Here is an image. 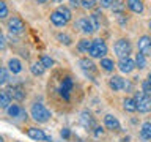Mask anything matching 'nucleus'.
<instances>
[{
    "label": "nucleus",
    "instance_id": "1",
    "mask_svg": "<svg viewBox=\"0 0 151 142\" xmlns=\"http://www.w3.org/2000/svg\"><path fill=\"white\" fill-rule=\"evenodd\" d=\"M30 115L38 123H47L52 118V112L41 103H33L30 109Z\"/></svg>",
    "mask_w": 151,
    "mask_h": 142
},
{
    "label": "nucleus",
    "instance_id": "2",
    "mask_svg": "<svg viewBox=\"0 0 151 142\" xmlns=\"http://www.w3.org/2000/svg\"><path fill=\"white\" fill-rule=\"evenodd\" d=\"M113 52L116 54L118 59H126L129 57V54L132 52V44L127 38H120V40L115 41L113 44Z\"/></svg>",
    "mask_w": 151,
    "mask_h": 142
},
{
    "label": "nucleus",
    "instance_id": "3",
    "mask_svg": "<svg viewBox=\"0 0 151 142\" xmlns=\"http://www.w3.org/2000/svg\"><path fill=\"white\" fill-rule=\"evenodd\" d=\"M106 54H107V44H106V41L101 40V38L93 40L91 47H90V51H88V55L91 57V59H104Z\"/></svg>",
    "mask_w": 151,
    "mask_h": 142
},
{
    "label": "nucleus",
    "instance_id": "4",
    "mask_svg": "<svg viewBox=\"0 0 151 142\" xmlns=\"http://www.w3.org/2000/svg\"><path fill=\"white\" fill-rule=\"evenodd\" d=\"M134 99L137 103V111L139 112H148L151 111V95H146L145 92H135L134 93Z\"/></svg>",
    "mask_w": 151,
    "mask_h": 142
},
{
    "label": "nucleus",
    "instance_id": "5",
    "mask_svg": "<svg viewBox=\"0 0 151 142\" xmlns=\"http://www.w3.org/2000/svg\"><path fill=\"white\" fill-rule=\"evenodd\" d=\"M74 88V80L71 76H65L63 80H61V84H60V87H58V93H60V96L65 99V101H69V98H71V90Z\"/></svg>",
    "mask_w": 151,
    "mask_h": 142
},
{
    "label": "nucleus",
    "instance_id": "6",
    "mask_svg": "<svg viewBox=\"0 0 151 142\" xmlns=\"http://www.w3.org/2000/svg\"><path fill=\"white\" fill-rule=\"evenodd\" d=\"M6 28L9 30V33H13V35H19V33H22L25 30V22H24L19 16H13V17L8 19Z\"/></svg>",
    "mask_w": 151,
    "mask_h": 142
},
{
    "label": "nucleus",
    "instance_id": "7",
    "mask_svg": "<svg viewBox=\"0 0 151 142\" xmlns=\"http://www.w3.org/2000/svg\"><path fill=\"white\" fill-rule=\"evenodd\" d=\"M27 136L33 141H38V142H52V137L47 136L42 130H40V128H28Z\"/></svg>",
    "mask_w": 151,
    "mask_h": 142
},
{
    "label": "nucleus",
    "instance_id": "8",
    "mask_svg": "<svg viewBox=\"0 0 151 142\" xmlns=\"http://www.w3.org/2000/svg\"><path fill=\"white\" fill-rule=\"evenodd\" d=\"M137 47H139V52H142L145 57H150L151 55V36L150 35H142L139 38Z\"/></svg>",
    "mask_w": 151,
    "mask_h": 142
},
{
    "label": "nucleus",
    "instance_id": "9",
    "mask_svg": "<svg viewBox=\"0 0 151 142\" xmlns=\"http://www.w3.org/2000/svg\"><path fill=\"white\" fill-rule=\"evenodd\" d=\"M135 68H137L135 60H132L131 57L120 59V62H118V70H120L123 74H129V73H132V71H134Z\"/></svg>",
    "mask_w": 151,
    "mask_h": 142
},
{
    "label": "nucleus",
    "instance_id": "10",
    "mask_svg": "<svg viewBox=\"0 0 151 142\" xmlns=\"http://www.w3.org/2000/svg\"><path fill=\"white\" fill-rule=\"evenodd\" d=\"M74 27H77L82 33H85V35H91L93 32H96V30H94V27H93V24H91V21H90V17L79 19V21L74 24Z\"/></svg>",
    "mask_w": 151,
    "mask_h": 142
},
{
    "label": "nucleus",
    "instance_id": "11",
    "mask_svg": "<svg viewBox=\"0 0 151 142\" xmlns=\"http://www.w3.org/2000/svg\"><path fill=\"white\" fill-rule=\"evenodd\" d=\"M6 112H8V115L9 117H13V118H27V112H25V109H24L22 106H19V104H11L8 109H6Z\"/></svg>",
    "mask_w": 151,
    "mask_h": 142
},
{
    "label": "nucleus",
    "instance_id": "12",
    "mask_svg": "<svg viewBox=\"0 0 151 142\" xmlns=\"http://www.w3.org/2000/svg\"><path fill=\"white\" fill-rule=\"evenodd\" d=\"M80 123L85 130H91V128H96V123H94V117L90 114L88 111H82L80 114Z\"/></svg>",
    "mask_w": 151,
    "mask_h": 142
},
{
    "label": "nucleus",
    "instance_id": "13",
    "mask_svg": "<svg viewBox=\"0 0 151 142\" xmlns=\"http://www.w3.org/2000/svg\"><path fill=\"white\" fill-rule=\"evenodd\" d=\"M126 85V79H123L121 76H112L109 79V87H110L113 92H120V90H124Z\"/></svg>",
    "mask_w": 151,
    "mask_h": 142
},
{
    "label": "nucleus",
    "instance_id": "14",
    "mask_svg": "<svg viewBox=\"0 0 151 142\" xmlns=\"http://www.w3.org/2000/svg\"><path fill=\"white\" fill-rule=\"evenodd\" d=\"M104 125H106V128L110 131H120V122H118V118L115 115H112V114L104 115Z\"/></svg>",
    "mask_w": 151,
    "mask_h": 142
},
{
    "label": "nucleus",
    "instance_id": "15",
    "mask_svg": "<svg viewBox=\"0 0 151 142\" xmlns=\"http://www.w3.org/2000/svg\"><path fill=\"white\" fill-rule=\"evenodd\" d=\"M126 7L129 8L132 13H135V14H142L143 9H145L143 0H126Z\"/></svg>",
    "mask_w": 151,
    "mask_h": 142
},
{
    "label": "nucleus",
    "instance_id": "16",
    "mask_svg": "<svg viewBox=\"0 0 151 142\" xmlns=\"http://www.w3.org/2000/svg\"><path fill=\"white\" fill-rule=\"evenodd\" d=\"M8 93H9V96H11V99H16V101H24V99H25V92H24V88L21 85H13V87L8 90Z\"/></svg>",
    "mask_w": 151,
    "mask_h": 142
},
{
    "label": "nucleus",
    "instance_id": "17",
    "mask_svg": "<svg viewBox=\"0 0 151 142\" xmlns=\"http://www.w3.org/2000/svg\"><path fill=\"white\" fill-rule=\"evenodd\" d=\"M79 66L82 68L83 73H94L96 71V65L93 63V60L91 59H88V57H83V59H80L79 60Z\"/></svg>",
    "mask_w": 151,
    "mask_h": 142
},
{
    "label": "nucleus",
    "instance_id": "18",
    "mask_svg": "<svg viewBox=\"0 0 151 142\" xmlns=\"http://www.w3.org/2000/svg\"><path fill=\"white\" fill-rule=\"evenodd\" d=\"M50 22L54 24L55 27H65L66 24H68V21H66L65 16L58 11V9H55V11L50 13Z\"/></svg>",
    "mask_w": 151,
    "mask_h": 142
},
{
    "label": "nucleus",
    "instance_id": "19",
    "mask_svg": "<svg viewBox=\"0 0 151 142\" xmlns=\"http://www.w3.org/2000/svg\"><path fill=\"white\" fill-rule=\"evenodd\" d=\"M0 106H2V109H6L11 106V96H9V93H8V90H0Z\"/></svg>",
    "mask_w": 151,
    "mask_h": 142
},
{
    "label": "nucleus",
    "instance_id": "20",
    "mask_svg": "<svg viewBox=\"0 0 151 142\" xmlns=\"http://www.w3.org/2000/svg\"><path fill=\"white\" fill-rule=\"evenodd\" d=\"M8 70L11 71L13 74H19L22 71V63L19 59H9L8 62Z\"/></svg>",
    "mask_w": 151,
    "mask_h": 142
},
{
    "label": "nucleus",
    "instance_id": "21",
    "mask_svg": "<svg viewBox=\"0 0 151 142\" xmlns=\"http://www.w3.org/2000/svg\"><path fill=\"white\" fill-rule=\"evenodd\" d=\"M123 109L126 112H135L137 111V103L134 98H124L123 99Z\"/></svg>",
    "mask_w": 151,
    "mask_h": 142
},
{
    "label": "nucleus",
    "instance_id": "22",
    "mask_svg": "<svg viewBox=\"0 0 151 142\" xmlns=\"http://www.w3.org/2000/svg\"><path fill=\"white\" fill-rule=\"evenodd\" d=\"M124 8H126V3L123 2V0H115L110 9H112V11L115 13V14H118V16H123V13H124Z\"/></svg>",
    "mask_w": 151,
    "mask_h": 142
},
{
    "label": "nucleus",
    "instance_id": "23",
    "mask_svg": "<svg viewBox=\"0 0 151 142\" xmlns=\"http://www.w3.org/2000/svg\"><path fill=\"white\" fill-rule=\"evenodd\" d=\"M99 66L104 70V71H107V73H112L113 68H115V63H113V60L112 59H101V63H99Z\"/></svg>",
    "mask_w": 151,
    "mask_h": 142
},
{
    "label": "nucleus",
    "instance_id": "24",
    "mask_svg": "<svg viewBox=\"0 0 151 142\" xmlns=\"http://www.w3.org/2000/svg\"><path fill=\"white\" fill-rule=\"evenodd\" d=\"M30 71H32L33 76H42V74H44V71H46V68L42 66L41 62H35V63L30 66Z\"/></svg>",
    "mask_w": 151,
    "mask_h": 142
},
{
    "label": "nucleus",
    "instance_id": "25",
    "mask_svg": "<svg viewBox=\"0 0 151 142\" xmlns=\"http://www.w3.org/2000/svg\"><path fill=\"white\" fill-rule=\"evenodd\" d=\"M140 136L143 139H151V122H145L140 128Z\"/></svg>",
    "mask_w": 151,
    "mask_h": 142
},
{
    "label": "nucleus",
    "instance_id": "26",
    "mask_svg": "<svg viewBox=\"0 0 151 142\" xmlns=\"http://www.w3.org/2000/svg\"><path fill=\"white\" fill-rule=\"evenodd\" d=\"M135 65H137L139 70H143L146 66V57L142 54V52H137L135 54Z\"/></svg>",
    "mask_w": 151,
    "mask_h": 142
},
{
    "label": "nucleus",
    "instance_id": "27",
    "mask_svg": "<svg viewBox=\"0 0 151 142\" xmlns=\"http://www.w3.org/2000/svg\"><path fill=\"white\" fill-rule=\"evenodd\" d=\"M91 43H93V41H90V40H87V38H83V40L79 41L77 49H79L80 52H88L90 47H91Z\"/></svg>",
    "mask_w": 151,
    "mask_h": 142
},
{
    "label": "nucleus",
    "instance_id": "28",
    "mask_svg": "<svg viewBox=\"0 0 151 142\" xmlns=\"http://www.w3.org/2000/svg\"><path fill=\"white\" fill-rule=\"evenodd\" d=\"M88 17H90V21H91V24H93L94 30H99V28H101V16H99L98 13H91Z\"/></svg>",
    "mask_w": 151,
    "mask_h": 142
},
{
    "label": "nucleus",
    "instance_id": "29",
    "mask_svg": "<svg viewBox=\"0 0 151 142\" xmlns=\"http://www.w3.org/2000/svg\"><path fill=\"white\" fill-rule=\"evenodd\" d=\"M57 40H58L61 44H65V46H71V43H73L71 36L68 35V33H63V32H60L58 35H57Z\"/></svg>",
    "mask_w": 151,
    "mask_h": 142
},
{
    "label": "nucleus",
    "instance_id": "30",
    "mask_svg": "<svg viewBox=\"0 0 151 142\" xmlns=\"http://www.w3.org/2000/svg\"><path fill=\"white\" fill-rule=\"evenodd\" d=\"M40 62L42 63V66H44V68L47 70V68H52V66H54V59H52V57H49V55H41L40 57Z\"/></svg>",
    "mask_w": 151,
    "mask_h": 142
},
{
    "label": "nucleus",
    "instance_id": "31",
    "mask_svg": "<svg viewBox=\"0 0 151 142\" xmlns=\"http://www.w3.org/2000/svg\"><path fill=\"white\" fill-rule=\"evenodd\" d=\"M57 9H58V11H60L61 14H63L65 19H66L68 22L71 21V9H69V8H66V7H63V5H61V7H58Z\"/></svg>",
    "mask_w": 151,
    "mask_h": 142
},
{
    "label": "nucleus",
    "instance_id": "32",
    "mask_svg": "<svg viewBox=\"0 0 151 142\" xmlns=\"http://www.w3.org/2000/svg\"><path fill=\"white\" fill-rule=\"evenodd\" d=\"M6 82H8V70L3 66V68H0V84L5 85Z\"/></svg>",
    "mask_w": 151,
    "mask_h": 142
},
{
    "label": "nucleus",
    "instance_id": "33",
    "mask_svg": "<svg viewBox=\"0 0 151 142\" xmlns=\"http://www.w3.org/2000/svg\"><path fill=\"white\" fill-rule=\"evenodd\" d=\"M96 0H82V8L85 9H93V8H96Z\"/></svg>",
    "mask_w": 151,
    "mask_h": 142
},
{
    "label": "nucleus",
    "instance_id": "34",
    "mask_svg": "<svg viewBox=\"0 0 151 142\" xmlns=\"http://www.w3.org/2000/svg\"><path fill=\"white\" fill-rule=\"evenodd\" d=\"M6 16H8V7H6V3L0 2V17L5 19Z\"/></svg>",
    "mask_w": 151,
    "mask_h": 142
},
{
    "label": "nucleus",
    "instance_id": "35",
    "mask_svg": "<svg viewBox=\"0 0 151 142\" xmlns=\"http://www.w3.org/2000/svg\"><path fill=\"white\" fill-rule=\"evenodd\" d=\"M99 5H101V8H112V5L115 0H98Z\"/></svg>",
    "mask_w": 151,
    "mask_h": 142
},
{
    "label": "nucleus",
    "instance_id": "36",
    "mask_svg": "<svg viewBox=\"0 0 151 142\" xmlns=\"http://www.w3.org/2000/svg\"><path fill=\"white\" fill-rule=\"evenodd\" d=\"M142 92H145L146 95H151V85L146 82V80H145L143 84H142Z\"/></svg>",
    "mask_w": 151,
    "mask_h": 142
},
{
    "label": "nucleus",
    "instance_id": "37",
    "mask_svg": "<svg viewBox=\"0 0 151 142\" xmlns=\"http://www.w3.org/2000/svg\"><path fill=\"white\" fill-rule=\"evenodd\" d=\"M60 134H61V137H63V139H69V136H71V131H69V128H63Z\"/></svg>",
    "mask_w": 151,
    "mask_h": 142
},
{
    "label": "nucleus",
    "instance_id": "38",
    "mask_svg": "<svg viewBox=\"0 0 151 142\" xmlns=\"http://www.w3.org/2000/svg\"><path fill=\"white\" fill-rule=\"evenodd\" d=\"M93 134H94V137H99V136H102V134H104V130H102V126H96V128H94Z\"/></svg>",
    "mask_w": 151,
    "mask_h": 142
},
{
    "label": "nucleus",
    "instance_id": "39",
    "mask_svg": "<svg viewBox=\"0 0 151 142\" xmlns=\"http://www.w3.org/2000/svg\"><path fill=\"white\" fill-rule=\"evenodd\" d=\"M82 5V0H69V7L71 8H77Z\"/></svg>",
    "mask_w": 151,
    "mask_h": 142
},
{
    "label": "nucleus",
    "instance_id": "40",
    "mask_svg": "<svg viewBox=\"0 0 151 142\" xmlns=\"http://www.w3.org/2000/svg\"><path fill=\"white\" fill-rule=\"evenodd\" d=\"M5 44H6V40H5V35H0V49H5Z\"/></svg>",
    "mask_w": 151,
    "mask_h": 142
},
{
    "label": "nucleus",
    "instance_id": "41",
    "mask_svg": "<svg viewBox=\"0 0 151 142\" xmlns=\"http://www.w3.org/2000/svg\"><path fill=\"white\" fill-rule=\"evenodd\" d=\"M146 82H148V84H150V85H151V73H150V74H148V78H146Z\"/></svg>",
    "mask_w": 151,
    "mask_h": 142
},
{
    "label": "nucleus",
    "instance_id": "42",
    "mask_svg": "<svg viewBox=\"0 0 151 142\" xmlns=\"http://www.w3.org/2000/svg\"><path fill=\"white\" fill-rule=\"evenodd\" d=\"M36 2H38V3H41V5H42V3H46V2H47V0H36Z\"/></svg>",
    "mask_w": 151,
    "mask_h": 142
},
{
    "label": "nucleus",
    "instance_id": "43",
    "mask_svg": "<svg viewBox=\"0 0 151 142\" xmlns=\"http://www.w3.org/2000/svg\"><path fill=\"white\" fill-rule=\"evenodd\" d=\"M148 25H150V30H151V21H150V24H148Z\"/></svg>",
    "mask_w": 151,
    "mask_h": 142
},
{
    "label": "nucleus",
    "instance_id": "44",
    "mask_svg": "<svg viewBox=\"0 0 151 142\" xmlns=\"http://www.w3.org/2000/svg\"><path fill=\"white\" fill-rule=\"evenodd\" d=\"M80 142H82V141H80Z\"/></svg>",
    "mask_w": 151,
    "mask_h": 142
}]
</instances>
